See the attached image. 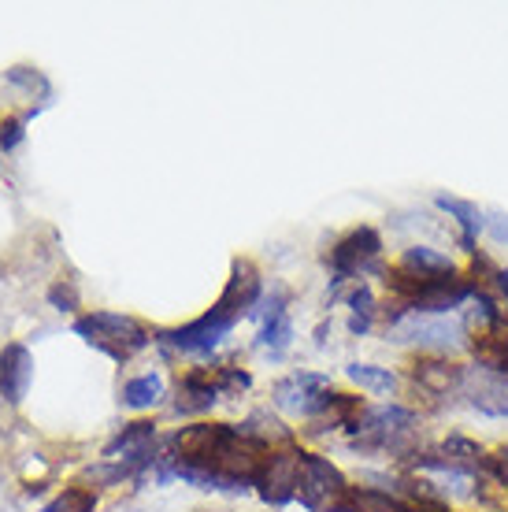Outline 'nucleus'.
Instances as JSON below:
<instances>
[{
	"mask_svg": "<svg viewBox=\"0 0 508 512\" xmlns=\"http://www.w3.org/2000/svg\"><path fill=\"white\" fill-rule=\"evenodd\" d=\"M242 316H249V308L238 305L234 297L219 294V301L204 312L201 320L186 323V327H175V331H160L153 342L175 349V353H186V357H212L216 346L238 327Z\"/></svg>",
	"mask_w": 508,
	"mask_h": 512,
	"instance_id": "obj_1",
	"label": "nucleus"
},
{
	"mask_svg": "<svg viewBox=\"0 0 508 512\" xmlns=\"http://www.w3.org/2000/svg\"><path fill=\"white\" fill-rule=\"evenodd\" d=\"M75 334L86 338L93 349H101L104 357H112L115 364H127L130 357H138L141 349H149V342H153V334L123 312H89V316L75 320Z\"/></svg>",
	"mask_w": 508,
	"mask_h": 512,
	"instance_id": "obj_2",
	"label": "nucleus"
},
{
	"mask_svg": "<svg viewBox=\"0 0 508 512\" xmlns=\"http://www.w3.org/2000/svg\"><path fill=\"white\" fill-rule=\"evenodd\" d=\"M349 479L323 453H301L297 498L308 512H349Z\"/></svg>",
	"mask_w": 508,
	"mask_h": 512,
	"instance_id": "obj_3",
	"label": "nucleus"
},
{
	"mask_svg": "<svg viewBox=\"0 0 508 512\" xmlns=\"http://www.w3.org/2000/svg\"><path fill=\"white\" fill-rule=\"evenodd\" d=\"M386 338L397 342V346L427 349L431 357L468 346L464 323L449 320V316H405V320H397L394 327H386Z\"/></svg>",
	"mask_w": 508,
	"mask_h": 512,
	"instance_id": "obj_4",
	"label": "nucleus"
},
{
	"mask_svg": "<svg viewBox=\"0 0 508 512\" xmlns=\"http://www.w3.org/2000/svg\"><path fill=\"white\" fill-rule=\"evenodd\" d=\"M382 253V234L375 227H353L349 234H342L327 253V268H331L334 282H345L364 271H386L379 264Z\"/></svg>",
	"mask_w": 508,
	"mask_h": 512,
	"instance_id": "obj_5",
	"label": "nucleus"
},
{
	"mask_svg": "<svg viewBox=\"0 0 508 512\" xmlns=\"http://www.w3.org/2000/svg\"><path fill=\"white\" fill-rule=\"evenodd\" d=\"M331 394H334L331 379L319 372H293L290 379H279L275 390H271L279 409L293 412V416H305L308 423L316 420V416H323Z\"/></svg>",
	"mask_w": 508,
	"mask_h": 512,
	"instance_id": "obj_6",
	"label": "nucleus"
},
{
	"mask_svg": "<svg viewBox=\"0 0 508 512\" xmlns=\"http://www.w3.org/2000/svg\"><path fill=\"white\" fill-rule=\"evenodd\" d=\"M301 446H279L271 449V457H267L264 472L256 479V487H260V501L271 505V509H282V505H290L297 498V483H301Z\"/></svg>",
	"mask_w": 508,
	"mask_h": 512,
	"instance_id": "obj_7",
	"label": "nucleus"
},
{
	"mask_svg": "<svg viewBox=\"0 0 508 512\" xmlns=\"http://www.w3.org/2000/svg\"><path fill=\"white\" fill-rule=\"evenodd\" d=\"M408 383L420 390V397H431V401H449V397L460 394L464 386V368L453 364L445 357H416L412 368H408Z\"/></svg>",
	"mask_w": 508,
	"mask_h": 512,
	"instance_id": "obj_8",
	"label": "nucleus"
},
{
	"mask_svg": "<svg viewBox=\"0 0 508 512\" xmlns=\"http://www.w3.org/2000/svg\"><path fill=\"white\" fill-rule=\"evenodd\" d=\"M460 397H468V405L483 416H494V420H505L508 416V375L486 372L479 364L464 368V386H460Z\"/></svg>",
	"mask_w": 508,
	"mask_h": 512,
	"instance_id": "obj_9",
	"label": "nucleus"
},
{
	"mask_svg": "<svg viewBox=\"0 0 508 512\" xmlns=\"http://www.w3.org/2000/svg\"><path fill=\"white\" fill-rule=\"evenodd\" d=\"M34 383V357H30V349L12 342V346H4L0 353V397L8 401V405H19L26 397Z\"/></svg>",
	"mask_w": 508,
	"mask_h": 512,
	"instance_id": "obj_10",
	"label": "nucleus"
},
{
	"mask_svg": "<svg viewBox=\"0 0 508 512\" xmlns=\"http://www.w3.org/2000/svg\"><path fill=\"white\" fill-rule=\"evenodd\" d=\"M219 401V386L216 372L212 368H193L178 379L175 386V412H186V416H197V412H208Z\"/></svg>",
	"mask_w": 508,
	"mask_h": 512,
	"instance_id": "obj_11",
	"label": "nucleus"
},
{
	"mask_svg": "<svg viewBox=\"0 0 508 512\" xmlns=\"http://www.w3.org/2000/svg\"><path fill=\"white\" fill-rule=\"evenodd\" d=\"M434 205L442 208L445 216L460 227V245H464V253L475 256V238H479V231H486L483 208L475 205V201H464V197H449V193H438Z\"/></svg>",
	"mask_w": 508,
	"mask_h": 512,
	"instance_id": "obj_12",
	"label": "nucleus"
},
{
	"mask_svg": "<svg viewBox=\"0 0 508 512\" xmlns=\"http://www.w3.org/2000/svg\"><path fill=\"white\" fill-rule=\"evenodd\" d=\"M397 268L412 271V275H449V271H460L442 249H434V245H408L401 260H397Z\"/></svg>",
	"mask_w": 508,
	"mask_h": 512,
	"instance_id": "obj_13",
	"label": "nucleus"
},
{
	"mask_svg": "<svg viewBox=\"0 0 508 512\" xmlns=\"http://www.w3.org/2000/svg\"><path fill=\"white\" fill-rule=\"evenodd\" d=\"M349 301V334H368L375 316H379V305H375V294H371L368 282H356L353 290L345 294Z\"/></svg>",
	"mask_w": 508,
	"mask_h": 512,
	"instance_id": "obj_14",
	"label": "nucleus"
},
{
	"mask_svg": "<svg viewBox=\"0 0 508 512\" xmlns=\"http://www.w3.org/2000/svg\"><path fill=\"white\" fill-rule=\"evenodd\" d=\"M349 512H412V505L397 494H386V490L353 487L349 490Z\"/></svg>",
	"mask_w": 508,
	"mask_h": 512,
	"instance_id": "obj_15",
	"label": "nucleus"
},
{
	"mask_svg": "<svg viewBox=\"0 0 508 512\" xmlns=\"http://www.w3.org/2000/svg\"><path fill=\"white\" fill-rule=\"evenodd\" d=\"M160 397H164V379L156 372H145L123 386V405L127 409H153V405H160Z\"/></svg>",
	"mask_w": 508,
	"mask_h": 512,
	"instance_id": "obj_16",
	"label": "nucleus"
},
{
	"mask_svg": "<svg viewBox=\"0 0 508 512\" xmlns=\"http://www.w3.org/2000/svg\"><path fill=\"white\" fill-rule=\"evenodd\" d=\"M345 372H349V379L360 390H371V394H394L397 386H401V379L390 368H379V364H349Z\"/></svg>",
	"mask_w": 508,
	"mask_h": 512,
	"instance_id": "obj_17",
	"label": "nucleus"
},
{
	"mask_svg": "<svg viewBox=\"0 0 508 512\" xmlns=\"http://www.w3.org/2000/svg\"><path fill=\"white\" fill-rule=\"evenodd\" d=\"M290 342H293V320L286 316V312L264 320V331H260V338H256V346L267 349L271 360H282V353L290 349Z\"/></svg>",
	"mask_w": 508,
	"mask_h": 512,
	"instance_id": "obj_18",
	"label": "nucleus"
},
{
	"mask_svg": "<svg viewBox=\"0 0 508 512\" xmlns=\"http://www.w3.org/2000/svg\"><path fill=\"white\" fill-rule=\"evenodd\" d=\"M41 512H97V494L89 487H67L60 498H52Z\"/></svg>",
	"mask_w": 508,
	"mask_h": 512,
	"instance_id": "obj_19",
	"label": "nucleus"
},
{
	"mask_svg": "<svg viewBox=\"0 0 508 512\" xmlns=\"http://www.w3.org/2000/svg\"><path fill=\"white\" fill-rule=\"evenodd\" d=\"M216 386L219 394H242L253 386V375L242 372V368H216Z\"/></svg>",
	"mask_w": 508,
	"mask_h": 512,
	"instance_id": "obj_20",
	"label": "nucleus"
},
{
	"mask_svg": "<svg viewBox=\"0 0 508 512\" xmlns=\"http://www.w3.org/2000/svg\"><path fill=\"white\" fill-rule=\"evenodd\" d=\"M483 475H486V479H494L497 487L508 494V446H497L494 453H486Z\"/></svg>",
	"mask_w": 508,
	"mask_h": 512,
	"instance_id": "obj_21",
	"label": "nucleus"
},
{
	"mask_svg": "<svg viewBox=\"0 0 508 512\" xmlns=\"http://www.w3.org/2000/svg\"><path fill=\"white\" fill-rule=\"evenodd\" d=\"M8 78H12L15 86H23V90H38V93H45L49 97V82H45V75H38V71H30V67H12L8 71Z\"/></svg>",
	"mask_w": 508,
	"mask_h": 512,
	"instance_id": "obj_22",
	"label": "nucleus"
},
{
	"mask_svg": "<svg viewBox=\"0 0 508 512\" xmlns=\"http://www.w3.org/2000/svg\"><path fill=\"white\" fill-rule=\"evenodd\" d=\"M19 141H23V119H15V116L0 119V149L8 153V149H15Z\"/></svg>",
	"mask_w": 508,
	"mask_h": 512,
	"instance_id": "obj_23",
	"label": "nucleus"
},
{
	"mask_svg": "<svg viewBox=\"0 0 508 512\" xmlns=\"http://www.w3.org/2000/svg\"><path fill=\"white\" fill-rule=\"evenodd\" d=\"M49 301L56 308H64V312H71V308H78V294H75V286L71 282H56L49 290Z\"/></svg>",
	"mask_w": 508,
	"mask_h": 512,
	"instance_id": "obj_24",
	"label": "nucleus"
},
{
	"mask_svg": "<svg viewBox=\"0 0 508 512\" xmlns=\"http://www.w3.org/2000/svg\"><path fill=\"white\" fill-rule=\"evenodd\" d=\"M486 231H490L494 242L508 245V216L505 212H486Z\"/></svg>",
	"mask_w": 508,
	"mask_h": 512,
	"instance_id": "obj_25",
	"label": "nucleus"
},
{
	"mask_svg": "<svg viewBox=\"0 0 508 512\" xmlns=\"http://www.w3.org/2000/svg\"><path fill=\"white\" fill-rule=\"evenodd\" d=\"M494 286H497V290H501V297H505V301H508V268H497Z\"/></svg>",
	"mask_w": 508,
	"mask_h": 512,
	"instance_id": "obj_26",
	"label": "nucleus"
}]
</instances>
